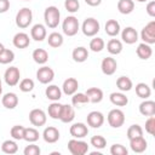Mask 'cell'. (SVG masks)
Wrapping results in <instances>:
<instances>
[{
  "label": "cell",
  "instance_id": "40",
  "mask_svg": "<svg viewBox=\"0 0 155 155\" xmlns=\"http://www.w3.org/2000/svg\"><path fill=\"white\" fill-rule=\"evenodd\" d=\"M105 46V42L102 38H93L90 41V50L92 52H101Z\"/></svg>",
  "mask_w": 155,
  "mask_h": 155
},
{
  "label": "cell",
  "instance_id": "37",
  "mask_svg": "<svg viewBox=\"0 0 155 155\" xmlns=\"http://www.w3.org/2000/svg\"><path fill=\"white\" fill-rule=\"evenodd\" d=\"M40 134L39 131L34 127H25L24 128V134H23V139L27 140L28 143H34L39 139Z\"/></svg>",
  "mask_w": 155,
  "mask_h": 155
},
{
  "label": "cell",
  "instance_id": "24",
  "mask_svg": "<svg viewBox=\"0 0 155 155\" xmlns=\"http://www.w3.org/2000/svg\"><path fill=\"white\" fill-rule=\"evenodd\" d=\"M71 57H73L74 62H76V63H84L88 58V51L84 46L75 47L73 50V52H71Z\"/></svg>",
  "mask_w": 155,
  "mask_h": 155
},
{
  "label": "cell",
  "instance_id": "13",
  "mask_svg": "<svg viewBox=\"0 0 155 155\" xmlns=\"http://www.w3.org/2000/svg\"><path fill=\"white\" fill-rule=\"evenodd\" d=\"M86 121H87V125L90 127H92V128H99L104 124V115L101 111L93 110V111L88 113V115L86 117Z\"/></svg>",
  "mask_w": 155,
  "mask_h": 155
},
{
  "label": "cell",
  "instance_id": "46",
  "mask_svg": "<svg viewBox=\"0 0 155 155\" xmlns=\"http://www.w3.org/2000/svg\"><path fill=\"white\" fill-rule=\"evenodd\" d=\"M110 154L111 155H127L128 150L122 144H113L110 147Z\"/></svg>",
  "mask_w": 155,
  "mask_h": 155
},
{
  "label": "cell",
  "instance_id": "48",
  "mask_svg": "<svg viewBox=\"0 0 155 155\" xmlns=\"http://www.w3.org/2000/svg\"><path fill=\"white\" fill-rule=\"evenodd\" d=\"M40 153H41V149L38 145L33 144V143L29 144V145H27L24 148V150H23V154L24 155H40Z\"/></svg>",
  "mask_w": 155,
  "mask_h": 155
},
{
  "label": "cell",
  "instance_id": "19",
  "mask_svg": "<svg viewBox=\"0 0 155 155\" xmlns=\"http://www.w3.org/2000/svg\"><path fill=\"white\" fill-rule=\"evenodd\" d=\"M75 119V110L74 107L70 104H63L62 105V111H61V116L59 120L63 124H69Z\"/></svg>",
  "mask_w": 155,
  "mask_h": 155
},
{
  "label": "cell",
  "instance_id": "52",
  "mask_svg": "<svg viewBox=\"0 0 155 155\" xmlns=\"http://www.w3.org/2000/svg\"><path fill=\"white\" fill-rule=\"evenodd\" d=\"M2 93V82H1V79H0V96Z\"/></svg>",
  "mask_w": 155,
  "mask_h": 155
},
{
  "label": "cell",
  "instance_id": "27",
  "mask_svg": "<svg viewBox=\"0 0 155 155\" xmlns=\"http://www.w3.org/2000/svg\"><path fill=\"white\" fill-rule=\"evenodd\" d=\"M86 96L88 97V101L91 103H101L103 99V91L98 87H90L87 88V91L85 92Z\"/></svg>",
  "mask_w": 155,
  "mask_h": 155
},
{
  "label": "cell",
  "instance_id": "45",
  "mask_svg": "<svg viewBox=\"0 0 155 155\" xmlns=\"http://www.w3.org/2000/svg\"><path fill=\"white\" fill-rule=\"evenodd\" d=\"M64 7L68 12L75 13L80 8V2H79V0H65L64 1Z\"/></svg>",
  "mask_w": 155,
  "mask_h": 155
},
{
  "label": "cell",
  "instance_id": "44",
  "mask_svg": "<svg viewBox=\"0 0 155 155\" xmlns=\"http://www.w3.org/2000/svg\"><path fill=\"white\" fill-rule=\"evenodd\" d=\"M19 90H21L22 92H24V93L33 91V90H34V81H33L31 79H29V78L23 79V80L19 82Z\"/></svg>",
  "mask_w": 155,
  "mask_h": 155
},
{
  "label": "cell",
  "instance_id": "32",
  "mask_svg": "<svg viewBox=\"0 0 155 155\" xmlns=\"http://www.w3.org/2000/svg\"><path fill=\"white\" fill-rule=\"evenodd\" d=\"M107 50L110 54H120L122 51V42L119 39H110L107 42Z\"/></svg>",
  "mask_w": 155,
  "mask_h": 155
},
{
  "label": "cell",
  "instance_id": "42",
  "mask_svg": "<svg viewBox=\"0 0 155 155\" xmlns=\"http://www.w3.org/2000/svg\"><path fill=\"white\" fill-rule=\"evenodd\" d=\"M90 143H91L92 147H94L96 149H99V150H101V149H104V148H105V145H107V139H105L103 136L97 134V136H93V137L91 138Z\"/></svg>",
  "mask_w": 155,
  "mask_h": 155
},
{
  "label": "cell",
  "instance_id": "6",
  "mask_svg": "<svg viewBox=\"0 0 155 155\" xmlns=\"http://www.w3.org/2000/svg\"><path fill=\"white\" fill-rule=\"evenodd\" d=\"M108 124L113 128H119L125 124V114L120 109H111L107 116Z\"/></svg>",
  "mask_w": 155,
  "mask_h": 155
},
{
  "label": "cell",
  "instance_id": "12",
  "mask_svg": "<svg viewBox=\"0 0 155 155\" xmlns=\"http://www.w3.org/2000/svg\"><path fill=\"white\" fill-rule=\"evenodd\" d=\"M101 69H102V73L104 75H108V76L113 75L116 71V69H117V62H116V59L113 58V57H105V58H103V61L101 63Z\"/></svg>",
  "mask_w": 155,
  "mask_h": 155
},
{
  "label": "cell",
  "instance_id": "17",
  "mask_svg": "<svg viewBox=\"0 0 155 155\" xmlns=\"http://www.w3.org/2000/svg\"><path fill=\"white\" fill-rule=\"evenodd\" d=\"M79 88V82L75 78H68L62 85V92L67 96H73Z\"/></svg>",
  "mask_w": 155,
  "mask_h": 155
},
{
  "label": "cell",
  "instance_id": "51",
  "mask_svg": "<svg viewBox=\"0 0 155 155\" xmlns=\"http://www.w3.org/2000/svg\"><path fill=\"white\" fill-rule=\"evenodd\" d=\"M85 2H86L88 6L96 7V6H99V5L102 4V0H85Z\"/></svg>",
  "mask_w": 155,
  "mask_h": 155
},
{
  "label": "cell",
  "instance_id": "4",
  "mask_svg": "<svg viewBox=\"0 0 155 155\" xmlns=\"http://www.w3.org/2000/svg\"><path fill=\"white\" fill-rule=\"evenodd\" d=\"M101 29V24L99 22L93 18V17H88L86 18L84 22H82V25H81V30L84 33L85 36H88V38H92V36H96L98 34Z\"/></svg>",
  "mask_w": 155,
  "mask_h": 155
},
{
  "label": "cell",
  "instance_id": "2",
  "mask_svg": "<svg viewBox=\"0 0 155 155\" xmlns=\"http://www.w3.org/2000/svg\"><path fill=\"white\" fill-rule=\"evenodd\" d=\"M16 25L21 29H25L31 24L33 12L29 7H22L16 15Z\"/></svg>",
  "mask_w": 155,
  "mask_h": 155
},
{
  "label": "cell",
  "instance_id": "25",
  "mask_svg": "<svg viewBox=\"0 0 155 155\" xmlns=\"http://www.w3.org/2000/svg\"><path fill=\"white\" fill-rule=\"evenodd\" d=\"M45 94H46L47 99H50L52 102H57L62 97V90L57 85H48L45 90Z\"/></svg>",
  "mask_w": 155,
  "mask_h": 155
},
{
  "label": "cell",
  "instance_id": "14",
  "mask_svg": "<svg viewBox=\"0 0 155 155\" xmlns=\"http://www.w3.org/2000/svg\"><path fill=\"white\" fill-rule=\"evenodd\" d=\"M128 140H130V148L133 153L140 154V153H144L148 148V142L145 140V138L143 136L134 137V138H131Z\"/></svg>",
  "mask_w": 155,
  "mask_h": 155
},
{
  "label": "cell",
  "instance_id": "28",
  "mask_svg": "<svg viewBox=\"0 0 155 155\" xmlns=\"http://www.w3.org/2000/svg\"><path fill=\"white\" fill-rule=\"evenodd\" d=\"M136 52H137V56H138L140 59L147 61V59H149V58L151 57V54H153V48H151L150 45H148V44H145V42H142V44L138 45Z\"/></svg>",
  "mask_w": 155,
  "mask_h": 155
},
{
  "label": "cell",
  "instance_id": "26",
  "mask_svg": "<svg viewBox=\"0 0 155 155\" xmlns=\"http://www.w3.org/2000/svg\"><path fill=\"white\" fill-rule=\"evenodd\" d=\"M109 99H110V102L114 104V105H116V107H125V105H127L128 104V98L126 97V94L124 93V92H113V93H110V96H109Z\"/></svg>",
  "mask_w": 155,
  "mask_h": 155
},
{
  "label": "cell",
  "instance_id": "22",
  "mask_svg": "<svg viewBox=\"0 0 155 155\" xmlns=\"http://www.w3.org/2000/svg\"><path fill=\"white\" fill-rule=\"evenodd\" d=\"M105 33L107 35L114 38V36H117L120 34V30H121V27H120V23L116 21V19H108L107 23H105Z\"/></svg>",
  "mask_w": 155,
  "mask_h": 155
},
{
  "label": "cell",
  "instance_id": "50",
  "mask_svg": "<svg viewBox=\"0 0 155 155\" xmlns=\"http://www.w3.org/2000/svg\"><path fill=\"white\" fill-rule=\"evenodd\" d=\"M10 8V1L8 0H0V13L7 12Z\"/></svg>",
  "mask_w": 155,
  "mask_h": 155
},
{
  "label": "cell",
  "instance_id": "1",
  "mask_svg": "<svg viewBox=\"0 0 155 155\" xmlns=\"http://www.w3.org/2000/svg\"><path fill=\"white\" fill-rule=\"evenodd\" d=\"M44 19H45V24L46 27L54 29L58 27L59 21H61V12L58 10V7L56 6H48L45 8L44 12Z\"/></svg>",
  "mask_w": 155,
  "mask_h": 155
},
{
  "label": "cell",
  "instance_id": "33",
  "mask_svg": "<svg viewBox=\"0 0 155 155\" xmlns=\"http://www.w3.org/2000/svg\"><path fill=\"white\" fill-rule=\"evenodd\" d=\"M116 86L121 92H128V91L132 90L133 84H132V80L128 76H120L116 80Z\"/></svg>",
  "mask_w": 155,
  "mask_h": 155
},
{
  "label": "cell",
  "instance_id": "10",
  "mask_svg": "<svg viewBox=\"0 0 155 155\" xmlns=\"http://www.w3.org/2000/svg\"><path fill=\"white\" fill-rule=\"evenodd\" d=\"M29 121L33 126L35 127H40V126H44L47 121V116H46V113L42 110V109H33L30 110L29 113Z\"/></svg>",
  "mask_w": 155,
  "mask_h": 155
},
{
  "label": "cell",
  "instance_id": "21",
  "mask_svg": "<svg viewBox=\"0 0 155 155\" xmlns=\"http://www.w3.org/2000/svg\"><path fill=\"white\" fill-rule=\"evenodd\" d=\"M18 96L15 92H7L1 98V103L6 109H15L18 105Z\"/></svg>",
  "mask_w": 155,
  "mask_h": 155
},
{
  "label": "cell",
  "instance_id": "23",
  "mask_svg": "<svg viewBox=\"0 0 155 155\" xmlns=\"http://www.w3.org/2000/svg\"><path fill=\"white\" fill-rule=\"evenodd\" d=\"M139 113L143 116L155 115V102L154 101H149V99H144L139 104Z\"/></svg>",
  "mask_w": 155,
  "mask_h": 155
},
{
  "label": "cell",
  "instance_id": "11",
  "mask_svg": "<svg viewBox=\"0 0 155 155\" xmlns=\"http://www.w3.org/2000/svg\"><path fill=\"white\" fill-rule=\"evenodd\" d=\"M69 133H70V136L73 138L81 139V138H85L88 134V127L84 122H75V124H73L70 126Z\"/></svg>",
  "mask_w": 155,
  "mask_h": 155
},
{
  "label": "cell",
  "instance_id": "39",
  "mask_svg": "<svg viewBox=\"0 0 155 155\" xmlns=\"http://www.w3.org/2000/svg\"><path fill=\"white\" fill-rule=\"evenodd\" d=\"M15 59V52L8 48H4L0 52V64H8L13 62Z\"/></svg>",
  "mask_w": 155,
  "mask_h": 155
},
{
  "label": "cell",
  "instance_id": "43",
  "mask_svg": "<svg viewBox=\"0 0 155 155\" xmlns=\"http://www.w3.org/2000/svg\"><path fill=\"white\" fill-rule=\"evenodd\" d=\"M139 136H143V128L139 125L134 124L127 128V138L128 139L134 138V137H139Z\"/></svg>",
  "mask_w": 155,
  "mask_h": 155
},
{
  "label": "cell",
  "instance_id": "47",
  "mask_svg": "<svg viewBox=\"0 0 155 155\" xmlns=\"http://www.w3.org/2000/svg\"><path fill=\"white\" fill-rule=\"evenodd\" d=\"M145 131L150 136H154L155 134V116L154 115L149 116V119L145 121Z\"/></svg>",
  "mask_w": 155,
  "mask_h": 155
},
{
  "label": "cell",
  "instance_id": "31",
  "mask_svg": "<svg viewBox=\"0 0 155 155\" xmlns=\"http://www.w3.org/2000/svg\"><path fill=\"white\" fill-rule=\"evenodd\" d=\"M31 57H33V59H34L35 63L41 64V65H44V64L47 63V61H48V53H47V51L44 50V48H35V50L33 51Z\"/></svg>",
  "mask_w": 155,
  "mask_h": 155
},
{
  "label": "cell",
  "instance_id": "20",
  "mask_svg": "<svg viewBox=\"0 0 155 155\" xmlns=\"http://www.w3.org/2000/svg\"><path fill=\"white\" fill-rule=\"evenodd\" d=\"M42 138L46 143H50V144H53L56 143L58 139H59V131L58 128L53 127V126H48L42 132Z\"/></svg>",
  "mask_w": 155,
  "mask_h": 155
},
{
  "label": "cell",
  "instance_id": "3",
  "mask_svg": "<svg viewBox=\"0 0 155 155\" xmlns=\"http://www.w3.org/2000/svg\"><path fill=\"white\" fill-rule=\"evenodd\" d=\"M62 30L67 36H74L80 30L79 21L75 16H68L64 18L62 23Z\"/></svg>",
  "mask_w": 155,
  "mask_h": 155
},
{
  "label": "cell",
  "instance_id": "15",
  "mask_svg": "<svg viewBox=\"0 0 155 155\" xmlns=\"http://www.w3.org/2000/svg\"><path fill=\"white\" fill-rule=\"evenodd\" d=\"M47 36V31H46V27L41 23H36L31 27L30 29V38L35 41H44Z\"/></svg>",
  "mask_w": 155,
  "mask_h": 155
},
{
  "label": "cell",
  "instance_id": "49",
  "mask_svg": "<svg viewBox=\"0 0 155 155\" xmlns=\"http://www.w3.org/2000/svg\"><path fill=\"white\" fill-rule=\"evenodd\" d=\"M145 11L150 17H155V1H149L147 4Z\"/></svg>",
  "mask_w": 155,
  "mask_h": 155
},
{
  "label": "cell",
  "instance_id": "8",
  "mask_svg": "<svg viewBox=\"0 0 155 155\" xmlns=\"http://www.w3.org/2000/svg\"><path fill=\"white\" fill-rule=\"evenodd\" d=\"M36 79L40 84L47 85V84L52 82V80L54 79V71L52 68H50L47 65H42L36 71Z\"/></svg>",
  "mask_w": 155,
  "mask_h": 155
},
{
  "label": "cell",
  "instance_id": "7",
  "mask_svg": "<svg viewBox=\"0 0 155 155\" xmlns=\"http://www.w3.org/2000/svg\"><path fill=\"white\" fill-rule=\"evenodd\" d=\"M140 39L148 45L155 44V21H150L140 31Z\"/></svg>",
  "mask_w": 155,
  "mask_h": 155
},
{
  "label": "cell",
  "instance_id": "53",
  "mask_svg": "<svg viewBox=\"0 0 155 155\" xmlns=\"http://www.w3.org/2000/svg\"><path fill=\"white\" fill-rule=\"evenodd\" d=\"M4 48H5V47H4V45H2V44H1V42H0V52H1V51H2V50H4Z\"/></svg>",
  "mask_w": 155,
  "mask_h": 155
},
{
  "label": "cell",
  "instance_id": "5",
  "mask_svg": "<svg viewBox=\"0 0 155 155\" xmlns=\"http://www.w3.org/2000/svg\"><path fill=\"white\" fill-rule=\"evenodd\" d=\"M68 150L71 155H85L88 151V144L81 139L73 138L68 142Z\"/></svg>",
  "mask_w": 155,
  "mask_h": 155
},
{
  "label": "cell",
  "instance_id": "18",
  "mask_svg": "<svg viewBox=\"0 0 155 155\" xmlns=\"http://www.w3.org/2000/svg\"><path fill=\"white\" fill-rule=\"evenodd\" d=\"M12 44L15 47L17 48H27L30 44V39H29V35L27 33H23V31H19L17 34H15L13 39H12Z\"/></svg>",
  "mask_w": 155,
  "mask_h": 155
},
{
  "label": "cell",
  "instance_id": "38",
  "mask_svg": "<svg viewBox=\"0 0 155 155\" xmlns=\"http://www.w3.org/2000/svg\"><path fill=\"white\" fill-rule=\"evenodd\" d=\"M86 103H90L88 101V97L86 96V93H81V92H75L71 97V105L73 107H80L82 104H86Z\"/></svg>",
  "mask_w": 155,
  "mask_h": 155
},
{
  "label": "cell",
  "instance_id": "34",
  "mask_svg": "<svg viewBox=\"0 0 155 155\" xmlns=\"http://www.w3.org/2000/svg\"><path fill=\"white\" fill-rule=\"evenodd\" d=\"M136 94L142 99H148L151 94V88L145 82H139L136 85Z\"/></svg>",
  "mask_w": 155,
  "mask_h": 155
},
{
  "label": "cell",
  "instance_id": "16",
  "mask_svg": "<svg viewBox=\"0 0 155 155\" xmlns=\"http://www.w3.org/2000/svg\"><path fill=\"white\" fill-rule=\"evenodd\" d=\"M121 39L127 45L136 44L138 41V33L133 27H126L121 31Z\"/></svg>",
  "mask_w": 155,
  "mask_h": 155
},
{
  "label": "cell",
  "instance_id": "54",
  "mask_svg": "<svg viewBox=\"0 0 155 155\" xmlns=\"http://www.w3.org/2000/svg\"><path fill=\"white\" fill-rule=\"evenodd\" d=\"M136 1H138V2H145V1H148V0H136Z\"/></svg>",
  "mask_w": 155,
  "mask_h": 155
},
{
  "label": "cell",
  "instance_id": "36",
  "mask_svg": "<svg viewBox=\"0 0 155 155\" xmlns=\"http://www.w3.org/2000/svg\"><path fill=\"white\" fill-rule=\"evenodd\" d=\"M1 150L5 154L12 155V154H16L18 151V145H17L15 139H6L1 144Z\"/></svg>",
  "mask_w": 155,
  "mask_h": 155
},
{
  "label": "cell",
  "instance_id": "9",
  "mask_svg": "<svg viewBox=\"0 0 155 155\" xmlns=\"http://www.w3.org/2000/svg\"><path fill=\"white\" fill-rule=\"evenodd\" d=\"M19 78H21V71L17 67H10L5 70L4 80L7 86H10V87L16 86L19 82Z\"/></svg>",
  "mask_w": 155,
  "mask_h": 155
},
{
  "label": "cell",
  "instance_id": "30",
  "mask_svg": "<svg viewBox=\"0 0 155 155\" xmlns=\"http://www.w3.org/2000/svg\"><path fill=\"white\" fill-rule=\"evenodd\" d=\"M63 35L61 33H57V31H52L51 34H48L47 36V42H48V46L53 47V48H58L63 45Z\"/></svg>",
  "mask_w": 155,
  "mask_h": 155
},
{
  "label": "cell",
  "instance_id": "35",
  "mask_svg": "<svg viewBox=\"0 0 155 155\" xmlns=\"http://www.w3.org/2000/svg\"><path fill=\"white\" fill-rule=\"evenodd\" d=\"M62 105L58 101L57 102H52L48 108H47V114L51 119L53 120H59V116H61V111H62Z\"/></svg>",
  "mask_w": 155,
  "mask_h": 155
},
{
  "label": "cell",
  "instance_id": "41",
  "mask_svg": "<svg viewBox=\"0 0 155 155\" xmlns=\"http://www.w3.org/2000/svg\"><path fill=\"white\" fill-rule=\"evenodd\" d=\"M24 128L22 125H15L12 126V128L10 130V134L15 140H21L23 139V134H24Z\"/></svg>",
  "mask_w": 155,
  "mask_h": 155
},
{
  "label": "cell",
  "instance_id": "29",
  "mask_svg": "<svg viewBox=\"0 0 155 155\" xmlns=\"http://www.w3.org/2000/svg\"><path fill=\"white\" fill-rule=\"evenodd\" d=\"M117 10L122 15H130L134 10V1L133 0H119Z\"/></svg>",
  "mask_w": 155,
  "mask_h": 155
},
{
  "label": "cell",
  "instance_id": "55",
  "mask_svg": "<svg viewBox=\"0 0 155 155\" xmlns=\"http://www.w3.org/2000/svg\"><path fill=\"white\" fill-rule=\"evenodd\" d=\"M24 1H30V0H24Z\"/></svg>",
  "mask_w": 155,
  "mask_h": 155
}]
</instances>
